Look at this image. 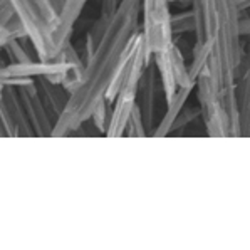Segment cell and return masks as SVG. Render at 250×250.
I'll return each mask as SVG.
<instances>
[{
    "label": "cell",
    "instance_id": "obj_1",
    "mask_svg": "<svg viewBox=\"0 0 250 250\" xmlns=\"http://www.w3.org/2000/svg\"><path fill=\"white\" fill-rule=\"evenodd\" d=\"M140 34V0H121L109 17L101 39L89 54L67 104L54 123L51 138H64L81 129L91 118L116 74L119 64Z\"/></svg>",
    "mask_w": 250,
    "mask_h": 250
},
{
    "label": "cell",
    "instance_id": "obj_2",
    "mask_svg": "<svg viewBox=\"0 0 250 250\" xmlns=\"http://www.w3.org/2000/svg\"><path fill=\"white\" fill-rule=\"evenodd\" d=\"M188 5L195 21L190 78L195 81L207 71L222 98L233 87L245 57L238 30L240 12L233 0H190Z\"/></svg>",
    "mask_w": 250,
    "mask_h": 250
},
{
    "label": "cell",
    "instance_id": "obj_3",
    "mask_svg": "<svg viewBox=\"0 0 250 250\" xmlns=\"http://www.w3.org/2000/svg\"><path fill=\"white\" fill-rule=\"evenodd\" d=\"M9 3L37 57L42 61L57 59L71 42V36L64 30L61 12L52 0H9Z\"/></svg>",
    "mask_w": 250,
    "mask_h": 250
},
{
    "label": "cell",
    "instance_id": "obj_4",
    "mask_svg": "<svg viewBox=\"0 0 250 250\" xmlns=\"http://www.w3.org/2000/svg\"><path fill=\"white\" fill-rule=\"evenodd\" d=\"M170 3V0H140V34L151 54L175 42Z\"/></svg>",
    "mask_w": 250,
    "mask_h": 250
},
{
    "label": "cell",
    "instance_id": "obj_5",
    "mask_svg": "<svg viewBox=\"0 0 250 250\" xmlns=\"http://www.w3.org/2000/svg\"><path fill=\"white\" fill-rule=\"evenodd\" d=\"M71 71L81 74V71L74 69L64 59L57 57L52 61L34 59L27 62H7L0 66V81L5 86H24V84L34 83L39 78H47L49 81L62 86L64 79Z\"/></svg>",
    "mask_w": 250,
    "mask_h": 250
},
{
    "label": "cell",
    "instance_id": "obj_6",
    "mask_svg": "<svg viewBox=\"0 0 250 250\" xmlns=\"http://www.w3.org/2000/svg\"><path fill=\"white\" fill-rule=\"evenodd\" d=\"M195 89L198 99V113L205 123L207 134L210 138H229L230 136V119L222 98L215 87L213 81L207 71L195 79Z\"/></svg>",
    "mask_w": 250,
    "mask_h": 250
},
{
    "label": "cell",
    "instance_id": "obj_7",
    "mask_svg": "<svg viewBox=\"0 0 250 250\" xmlns=\"http://www.w3.org/2000/svg\"><path fill=\"white\" fill-rule=\"evenodd\" d=\"M153 64L158 72L161 81V87L165 92V99H170L180 87L195 86V81L190 78L188 66L183 59V54L180 52L178 45L173 42L165 51L153 54Z\"/></svg>",
    "mask_w": 250,
    "mask_h": 250
},
{
    "label": "cell",
    "instance_id": "obj_8",
    "mask_svg": "<svg viewBox=\"0 0 250 250\" xmlns=\"http://www.w3.org/2000/svg\"><path fill=\"white\" fill-rule=\"evenodd\" d=\"M0 125L5 138H30L34 131L27 119L15 86H5L0 96Z\"/></svg>",
    "mask_w": 250,
    "mask_h": 250
},
{
    "label": "cell",
    "instance_id": "obj_9",
    "mask_svg": "<svg viewBox=\"0 0 250 250\" xmlns=\"http://www.w3.org/2000/svg\"><path fill=\"white\" fill-rule=\"evenodd\" d=\"M17 92H19V98H21L22 107H24L25 116L30 123V128L34 131V136L49 138L54 129V119L49 114L44 101L41 99L36 83L19 86Z\"/></svg>",
    "mask_w": 250,
    "mask_h": 250
},
{
    "label": "cell",
    "instance_id": "obj_10",
    "mask_svg": "<svg viewBox=\"0 0 250 250\" xmlns=\"http://www.w3.org/2000/svg\"><path fill=\"white\" fill-rule=\"evenodd\" d=\"M156 99H158V72H156V67L153 64L151 57V62L145 67L143 74H141L136 91V99H134V107H136L141 119H143V125L148 136L153 131V128H155Z\"/></svg>",
    "mask_w": 250,
    "mask_h": 250
},
{
    "label": "cell",
    "instance_id": "obj_11",
    "mask_svg": "<svg viewBox=\"0 0 250 250\" xmlns=\"http://www.w3.org/2000/svg\"><path fill=\"white\" fill-rule=\"evenodd\" d=\"M195 91V86L191 87H180L175 94L167 101V113L163 114L161 121L156 125V128H153V131L149 133V136L153 138H165L170 133H173V125H175L176 118H178L180 111L183 109V106L188 103L190 94Z\"/></svg>",
    "mask_w": 250,
    "mask_h": 250
},
{
    "label": "cell",
    "instance_id": "obj_12",
    "mask_svg": "<svg viewBox=\"0 0 250 250\" xmlns=\"http://www.w3.org/2000/svg\"><path fill=\"white\" fill-rule=\"evenodd\" d=\"M37 86V91L41 94V99L44 101L45 107H47L49 114L56 123L57 116L62 113V109L67 104L69 99V92L64 89L61 84H56L52 81H49L47 78H39L34 81Z\"/></svg>",
    "mask_w": 250,
    "mask_h": 250
},
{
    "label": "cell",
    "instance_id": "obj_13",
    "mask_svg": "<svg viewBox=\"0 0 250 250\" xmlns=\"http://www.w3.org/2000/svg\"><path fill=\"white\" fill-rule=\"evenodd\" d=\"M3 51L7 52L10 62H27V61L39 59L32 44L27 39H12Z\"/></svg>",
    "mask_w": 250,
    "mask_h": 250
},
{
    "label": "cell",
    "instance_id": "obj_14",
    "mask_svg": "<svg viewBox=\"0 0 250 250\" xmlns=\"http://www.w3.org/2000/svg\"><path fill=\"white\" fill-rule=\"evenodd\" d=\"M171 30L173 36H182V34H193L195 21L191 10H183L178 14H171Z\"/></svg>",
    "mask_w": 250,
    "mask_h": 250
},
{
    "label": "cell",
    "instance_id": "obj_15",
    "mask_svg": "<svg viewBox=\"0 0 250 250\" xmlns=\"http://www.w3.org/2000/svg\"><path fill=\"white\" fill-rule=\"evenodd\" d=\"M123 136H129V138H145V136H148V133H146V129H145V125H143V119H141L136 107L133 109L131 116H129L128 123H126L125 134H123Z\"/></svg>",
    "mask_w": 250,
    "mask_h": 250
},
{
    "label": "cell",
    "instance_id": "obj_16",
    "mask_svg": "<svg viewBox=\"0 0 250 250\" xmlns=\"http://www.w3.org/2000/svg\"><path fill=\"white\" fill-rule=\"evenodd\" d=\"M107 106H109V104H107L106 101L99 103V104L94 107V111L91 113V118H89V119H92V123H94L96 129H98L99 133H103V134L106 133L107 121H109V113H107Z\"/></svg>",
    "mask_w": 250,
    "mask_h": 250
},
{
    "label": "cell",
    "instance_id": "obj_17",
    "mask_svg": "<svg viewBox=\"0 0 250 250\" xmlns=\"http://www.w3.org/2000/svg\"><path fill=\"white\" fill-rule=\"evenodd\" d=\"M200 116V113H198V109L197 107H187V104L183 106V109L180 111V114H178V118H176V121H175V125H173V131L175 129H180L183 126H187L190 121H193L195 118Z\"/></svg>",
    "mask_w": 250,
    "mask_h": 250
},
{
    "label": "cell",
    "instance_id": "obj_18",
    "mask_svg": "<svg viewBox=\"0 0 250 250\" xmlns=\"http://www.w3.org/2000/svg\"><path fill=\"white\" fill-rule=\"evenodd\" d=\"M119 2H121V0H101V10H99V15H98L99 21H103V22L109 21V17L114 14V10L118 9Z\"/></svg>",
    "mask_w": 250,
    "mask_h": 250
},
{
    "label": "cell",
    "instance_id": "obj_19",
    "mask_svg": "<svg viewBox=\"0 0 250 250\" xmlns=\"http://www.w3.org/2000/svg\"><path fill=\"white\" fill-rule=\"evenodd\" d=\"M12 39H15V34H14V30L10 29L9 22H7V24H0V52L7 47V44Z\"/></svg>",
    "mask_w": 250,
    "mask_h": 250
},
{
    "label": "cell",
    "instance_id": "obj_20",
    "mask_svg": "<svg viewBox=\"0 0 250 250\" xmlns=\"http://www.w3.org/2000/svg\"><path fill=\"white\" fill-rule=\"evenodd\" d=\"M15 17L12 7H10L9 0H0V24H7Z\"/></svg>",
    "mask_w": 250,
    "mask_h": 250
},
{
    "label": "cell",
    "instance_id": "obj_21",
    "mask_svg": "<svg viewBox=\"0 0 250 250\" xmlns=\"http://www.w3.org/2000/svg\"><path fill=\"white\" fill-rule=\"evenodd\" d=\"M233 3H235V9L238 12H247L250 7V0H233Z\"/></svg>",
    "mask_w": 250,
    "mask_h": 250
},
{
    "label": "cell",
    "instance_id": "obj_22",
    "mask_svg": "<svg viewBox=\"0 0 250 250\" xmlns=\"http://www.w3.org/2000/svg\"><path fill=\"white\" fill-rule=\"evenodd\" d=\"M54 2V5H56V9L61 12V9H62V5H64V0H52Z\"/></svg>",
    "mask_w": 250,
    "mask_h": 250
},
{
    "label": "cell",
    "instance_id": "obj_23",
    "mask_svg": "<svg viewBox=\"0 0 250 250\" xmlns=\"http://www.w3.org/2000/svg\"><path fill=\"white\" fill-rule=\"evenodd\" d=\"M2 91H3V84H2V81H0V96H2Z\"/></svg>",
    "mask_w": 250,
    "mask_h": 250
}]
</instances>
